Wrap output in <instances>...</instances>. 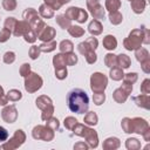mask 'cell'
<instances>
[{"mask_svg":"<svg viewBox=\"0 0 150 150\" xmlns=\"http://www.w3.org/2000/svg\"><path fill=\"white\" fill-rule=\"evenodd\" d=\"M68 108L76 114H84L89 108V97L87 93L80 88H75L68 93Z\"/></svg>","mask_w":150,"mask_h":150,"instance_id":"6da1fadb","label":"cell"},{"mask_svg":"<svg viewBox=\"0 0 150 150\" xmlns=\"http://www.w3.org/2000/svg\"><path fill=\"white\" fill-rule=\"evenodd\" d=\"M74 134H76L77 136H81V137H84V139L87 141L88 145L90 148H96L97 144H98V137H97V134L94 129L84 125V124H80L77 123L74 129H73Z\"/></svg>","mask_w":150,"mask_h":150,"instance_id":"7a4b0ae2","label":"cell"},{"mask_svg":"<svg viewBox=\"0 0 150 150\" xmlns=\"http://www.w3.org/2000/svg\"><path fill=\"white\" fill-rule=\"evenodd\" d=\"M143 43V28L134 29L129 34V36L123 41L124 47L128 50H136Z\"/></svg>","mask_w":150,"mask_h":150,"instance_id":"3957f363","label":"cell"},{"mask_svg":"<svg viewBox=\"0 0 150 150\" xmlns=\"http://www.w3.org/2000/svg\"><path fill=\"white\" fill-rule=\"evenodd\" d=\"M36 105L42 110V115H41V118L43 121H47L48 118H50L53 116V112H54V105H53V102L52 100L46 96V95H41L36 98Z\"/></svg>","mask_w":150,"mask_h":150,"instance_id":"277c9868","label":"cell"},{"mask_svg":"<svg viewBox=\"0 0 150 150\" xmlns=\"http://www.w3.org/2000/svg\"><path fill=\"white\" fill-rule=\"evenodd\" d=\"M53 64L55 67V76L59 79V80H63L67 77V62H66V56L64 54L60 53V54H56L54 57H53Z\"/></svg>","mask_w":150,"mask_h":150,"instance_id":"5b68a950","label":"cell"},{"mask_svg":"<svg viewBox=\"0 0 150 150\" xmlns=\"http://www.w3.org/2000/svg\"><path fill=\"white\" fill-rule=\"evenodd\" d=\"M108 79L102 73H94L90 77V88L94 93H102L107 88Z\"/></svg>","mask_w":150,"mask_h":150,"instance_id":"8992f818","label":"cell"},{"mask_svg":"<svg viewBox=\"0 0 150 150\" xmlns=\"http://www.w3.org/2000/svg\"><path fill=\"white\" fill-rule=\"evenodd\" d=\"M42 79L36 73H29L25 77V89L28 93H35L42 87Z\"/></svg>","mask_w":150,"mask_h":150,"instance_id":"52a82bcc","label":"cell"},{"mask_svg":"<svg viewBox=\"0 0 150 150\" xmlns=\"http://www.w3.org/2000/svg\"><path fill=\"white\" fill-rule=\"evenodd\" d=\"M32 135L35 139H42V141H52L54 138V130L50 129L49 127H43V125H38L33 129Z\"/></svg>","mask_w":150,"mask_h":150,"instance_id":"ba28073f","label":"cell"},{"mask_svg":"<svg viewBox=\"0 0 150 150\" xmlns=\"http://www.w3.org/2000/svg\"><path fill=\"white\" fill-rule=\"evenodd\" d=\"M25 139H26L25 132H23L21 129H18V130L14 132L13 137H12L7 143L0 145V149H9V150H11V149H16V148H19L21 144H23Z\"/></svg>","mask_w":150,"mask_h":150,"instance_id":"9c48e42d","label":"cell"},{"mask_svg":"<svg viewBox=\"0 0 150 150\" xmlns=\"http://www.w3.org/2000/svg\"><path fill=\"white\" fill-rule=\"evenodd\" d=\"M131 91H132V84L123 82V84L112 93V97L117 103H124Z\"/></svg>","mask_w":150,"mask_h":150,"instance_id":"30bf717a","label":"cell"},{"mask_svg":"<svg viewBox=\"0 0 150 150\" xmlns=\"http://www.w3.org/2000/svg\"><path fill=\"white\" fill-rule=\"evenodd\" d=\"M87 7L95 20H101L104 18V9L98 0H87Z\"/></svg>","mask_w":150,"mask_h":150,"instance_id":"8fae6325","label":"cell"},{"mask_svg":"<svg viewBox=\"0 0 150 150\" xmlns=\"http://www.w3.org/2000/svg\"><path fill=\"white\" fill-rule=\"evenodd\" d=\"M97 45H98L97 39L94 38V36H91V38H88L86 41L79 43L77 49H79V52H80L82 55H86V54L89 53V52H95V49L97 48Z\"/></svg>","mask_w":150,"mask_h":150,"instance_id":"7c38bea8","label":"cell"},{"mask_svg":"<svg viewBox=\"0 0 150 150\" xmlns=\"http://www.w3.org/2000/svg\"><path fill=\"white\" fill-rule=\"evenodd\" d=\"M148 129H149V124L145 120H143L141 117L131 118V130H132V132H137V134L143 135Z\"/></svg>","mask_w":150,"mask_h":150,"instance_id":"4fadbf2b","label":"cell"},{"mask_svg":"<svg viewBox=\"0 0 150 150\" xmlns=\"http://www.w3.org/2000/svg\"><path fill=\"white\" fill-rule=\"evenodd\" d=\"M1 117L7 123H13L18 118V110L14 105H6L1 111Z\"/></svg>","mask_w":150,"mask_h":150,"instance_id":"5bb4252c","label":"cell"},{"mask_svg":"<svg viewBox=\"0 0 150 150\" xmlns=\"http://www.w3.org/2000/svg\"><path fill=\"white\" fill-rule=\"evenodd\" d=\"M55 34H56V32H55V29L53 27L46 26L42 29V32L38 35V39H40L42 42H49L55 38Z\"/></svg>","mask_w":150,"mask_h":150,"instance_id":"9a60e30c","label":"cell"},{"mask_svg":"<svg viewBox=\"0 0 150 150\" xmlns=\"http://www.w3.org/2000/svg\"><path fill=\"white\" fill-rule=\"evenodd\" d=\"M30 28L32 27H30V25L27 21H25V20L18 21L16 25H15V27H14V29H13V34L15 36H23Z\"/></svg>","mask_w":150,"mask_h":150,"instance_id":"2e32d148","label":"cell"},{"mask_svg":"<svg viewBox=\"0 0 150 150\" xmlns=\"http://www.w3.org/2000/svg\"><path fill=\"white\" fill-rule=\"evenodd\" d=\"M134 101L138 107L144 109H150V97L148 94H141L138 96H135Z\"/></svg>","mask_w":150,"mask_h":150,"instance_id":"e0dca14e","label":"cell"},{"mask_svg":"<svg viewBox=\"0 0 150 150\" xmlns=\"http://www.w3.org/2000/svg\"><path fill=\"white\" fill-rule=\"evenodd\" d=\"M102 29H103V27H102V23L100 22V20H93L88 26L89 33L91 35H94V36L95 35H100L102 33Z\"/></svg>","mask_w":150,"mask_h":150,"instance_id":"ac0fdd59","label":"cell"},{"mask_svg":"<svg viewBox=\"0 0 150 150\" xmlns=\"http://www.w3.org/2000/svg\"><path fill=\"white\" fill-rule=\"evenodd\" d=\"M29 25H30V27H32V29L35 32V34H36V36L42 32V29L46 27V23L38 16V18H35L34 20H32L30 22H29Z\"/></svg>","mask_w":150,"mask_h":150,"instance_id":"d6986e66","label":"cell"},{"mask_svg":"<svg viewBox=\"0 0 150 150\" xmlns=\"http://www.w3.org/2000/svg\"><path fill=\"white\" fill-rule=\"evenodd\" d=\"M102 43H103L104 48L108 49V50H114L117 47V40H116V38L114 35H107V36H104Z\"/></svg>","mask_w":150,"mask_h":150,"instance_id":"ffe728a7","label":"cell"},{"mask_svg":"<svg viewBox=\"0 0 150 150\" xmlns=\"http://www.w3.org/2000/svg\"><path fill=\"white\" fill-rule=\"evenodd\" d=\"M116 61H117V64L120 68L122 69H125V68H129L130 67V63H131V60L128 55L125 54H120L116 56Z\"/></svg>","mask_w":150,"mask_h":150,"instance_id":"44dd1931","label":"cell"},{"mask_svg":"<svg viewBox=\"0 0 150 150\" xmlns=\"http://www.w3.org/2000/svg\"><path fill=\"white\" fill-rule=\"evenodd\" d=\"M131 1V9L136 14H141L145 8V0H130Z\"/></svg>","mask_w":150,"mask_h":150,"instance_id":"7402d4cb","label":"cell"},{"mask_svg":"<svg viewBox=\"0 0 150 150\" xmlns=\"http://www.w3.org/2000/svg\"><path fill=\"white\" fill-rule=\"evenodd\" d=\"M121 145L117 137H109L103 142V149H117Z\"/></svg>","mask_w":150,"mask_h":150,"instance_id":"603a6c76","label":"cell"},{"mask_svg":"<svg viewBox=\"0 0 150 150\" xmlns=\"http://www.w3.org/2000/svg\"><path fill=\"white\" fill-rule=\"evenodd\" d=\"M39 13H40V15H41L42 18H45V19H50V18L54 16V11H53L48 5H46V4H43V5L40 6Z\"/></svg>","mask_w":150,"mask_h":150,"instance_id":"cb8c5ba5","label":"cell"},{"mask_svg":"<svg viewBox=\"0 0 150 150\" xmlns=\"http://www.w3.org/2000/svg\"><path fill=\"white\" fill-rule=\"evenodd\" d=\"M135 56H136L137 61L141 62V63L144 62V61H146V60H150V57H149V52H148L145 48H141V47L136 49Z\"/></svg>","mask_w":150,"mask_h":150,"instance_id":"d4e9b609","label":"cell"},{"mask_svg":"<svg viewBox=\"0 0 150 150\" xmlns=\"http://www.w3.org/2000/svg\"><path fill=\"white\" fill-rule=\"evenodd\" d=\"M109 75H110V77H111L114 81H120V80H122L123 76H124V74H123V69L120 68V67H116V66L112 67V68L110 69Z\"/></svg>","mask_w":150,"mask_h":150,"instance_id":"484cf974","label":"cell"},{"mask_svg":"<svg viewBox=\"0 0 150 150\" xmlns=\"http://www.w3.org/2000/svg\"><path fill=\"white\" fill-rule=\"evenodd\" d=\"M59 48H60V52H61V53H64V54H66V53H71L73 49H74V45H73V42L69 41V40H63V41L60 42Z\"/></svg>","mask_w":150,"mask_h":150,"instance_id":"4316f807","label":"cell"},{"mask_svg":"<svg viewBox=\"0 0 150 150\" xmlns=\"http://www.w3.org/2000/svg\"><path fill=\"white\" fill-rule=\"evenodd\" d=\"M56 22H57V25L61 27V28H63V29H68L71 25H70V20L63 14V15H57L56 16Z\"/></svg>","mask_w":150,"mask_h":150,"instance_id":"83f0119b","label":"cell"},{"mask_svg":"<svg viewBox=\"0 0 150 150\" xmlns=\"http://www.w3.org/2000/svg\"><path fill=\"white\" fill-rule=\"evenodd\" d=\"M67 30L74 38H80V36L84 35V29L82 27H80V26H70Z\"/></svg>","mask_w":150,"mask_h":150,"instance_id":"f1b7e54d","label":"cell"},{"mask_svg":"<svg viewBox=\"0 0 150 150\" xmlns=\"http://www.w3.org/2000/svg\"><path fill=\"white\" fill-rule=\"evenodd\" d=\"M40 50L43 52V53H49V52H53L55 48H56V42L54 40L49 41V42H43L42 45L39 46Z\"/></svg>","mask_w":150,"mask_h":150,"instance_id":"f546056e","label":"cell"},{"mask_svg":"<svg viewBox=\"0 0 150 150\" xmlns=\"http://www.w3.org/2000/svg\"><path fill=\"white\" fill-rule=\"evenodd\" d=\"M39 15H38V12L34 9V8H27L25 12H23V19H25V21H27L28 23L32 21V20H34L35 18H38Z\"/></svg>","mask_w":150,"mask_h":150,"instance_id":"4dcf8cb0","label":"cell"},{"mask_svg":"<svg viewBox=\"0 0 150 150\" xmlns=\"http://www.w3.org/2000/svg\"><path fill=\"white\" fill-rule=\"evenodd\" d=\"M109 20L112 25H120L123 20V16L122 14L118 12V11H115V12H110L109 13Z\"/></svg>","mask_w":150,"mask_h":150,"instance_id":"1f68e13d","label":"cell"},{"mask_svg":"<svg viewBox=\"0 0 150 150\" xmlns=\"http://www.w3.org/2000/svg\"><path fill=\"white\" fill-rule=\"evenodd\" d=\"M97 115L94 112V111H89L86 116H84V123L88 124V125H96L97 124Z\"/></svg>","mask_w":150,"mask_h":150,"instance_id":"d6a6232c","label":"cell"},{"mask_svg":"<svg viewBox=\"0 0 150 150\" xmlns=\"http://www.w3.org/2000/svg\"><path fill=\"white\" fill-rule=\"evenodd\" d=\"M121 7V0H105V8L109 12H115Z\"/></svg>","mask_w":150,"mask_h":150,"instance_id":"836d02e7","label":"cell"},{"mask_svg":"<svg viewBox=\"0 0 150 150\" xmlns=\"http://www.w3.org/2000/svg\"><path fill=\"white\" fill-rule=\"evenodd\" d=\"M104 63H105V66L109 67V68L115 67V66L117 64L116 55H114V54H111V53H108V54L105 55V57H104Z\"/></svg>","mask_w":150,"mask_h":150,"instance_id":"e575fe53","label":"cell"},{"mask_svg":"<svg viewBox=\"0 0 150 150\" xmlns=\"http://www.w3.org/2000/svg\"><path fill=\"white\" fill-rule=\"evenodd\" d=\"M125 146L129 150H135V149H139L141 148V143L137 138H128L125 142Z\"/></svg>","mask_w":150,"mask_h":150,"instance_id":"d590c367","label":"cell"},{"mask_svg":"<svg viewBox=\"0 0 150 150\" xmlns=\"http://www.w3.org/2000/svg\"><path fill=\"white\" fill-rule=\"evenodd\" d=\"M6 96H7L8 101H13L14 102V101H19L22 97V94L19 90H16V89H12V90L8 91V94Z\"/></svg>","mask_w":150,"mask_h":150,"instance_id":"8d00e7d4","label":"cell"},{"mask_svg":"<svg viewBox=\"0 0 150 150\" xmlns=\"http://www.w3.org/2000/svg\"><path fill=\"white\" fill-rule=\"evenodd\" d=\"M87 19H88V13H87L84 9L79 8V9H77V14H76V19H75V20H76L77 22L82 23V22H86Z\"/></svg>","mask_w":150,"mask_h":150,"instance_id":"74e56055","label":"cell"},{"mask_svg":"<svg viewBox=\"0 0 150 150\" xmlns=\"http://www.w3.org/2000/svg\"><path fill=\"white\" fill-rule=\"evenodd\" d=\"M121 125H122V129L124 130V132H127V134H131L132 132V130H131V118L124 117L122 120Z\"/></svg>","mask_w":150,"mask_h":150,"instance_id":"f35d334b","label":"cell"},{"mask_svg":"<svg viewBox=\"0 0 150 150\" xmlns=\"http://www.w3.org/2000/svg\"><path fill=\"white\" fill-rule=\"evenodd\" d=\"M93 100H94V103H95L96 105H101V104L104 102V100H105L104 91H102V93H94Z\"/></svg>","mask_w":150,"mask_h":150,"instance_id":"ab89813d","label":"cell"},{"mask_svg":"<svg viewBox=\"0 0 150 150\" xmlns=\"http://www.w3.org/2000/svg\"><path fill=\"white\" fill-rule=\"evenodd\" d=\"M136 81H137V73H128V74H124L123 76V82L134 84Z\"/></svg>","mask_w":150,"mask_h":150,"instance_id":"60d3db41","label":"cell"},{"mask_svg":"<svg viewBox=\"0 0 150 150\" xmlns=\"http://www.w3.org/2000/svg\"><path fill=\"white\" fill-rule=\"evenodd\" d=\"M76 124H77V120H76V118H74V117H71V116L64 118V127H66L68 130H73Z\"/></svg>","mask_w":150,"mask_h":150,"instance_id":"b9f144b4","label":"cell"},{"mask_svg":"<svg viewBox=\"0 0 150 150\" xmlns=\"http://www.w3.org/2000/svg\"><path fill=\"white\" fill-rule=\"evenodd\" d=\"M64 56H66L67 66H74V64L77 62V56H76L73 52H71V53H66Z\"/></svg>","mask_w":150,"mask_h":150,"instance_id":"7bdbcfd3","label":"cell"},{"mask_svg":"<svg viewBox=\"0 0 150 150\" xmlns=\"http://www.w3.org/2000/svg\"><path fill=\"white\" fill-rule=\"evenodd\" d=\"M16 22H18V20L15 18H6V20H5V28H7L8 30L13 32Z\"/></svg>","mask_w":150,"mask_h":150,"instance_id":"ee69618b","label":"cell"},{"mask_svg":"<svg viewBox=\"0 0 150 150\" xmlns=\"http://www.w3.org/2000/svg\"><path fill=\"white\" fill-rule=\"evenodd\" d=\"M2 7L6 11H14L16 7V1L15 0H2Z\"/></svg>","mask_w":150,"mask_h":150,"instance_id":"f6af8a7d","label":"cell"},{"mask_svg":"<svg viewBox=\"0 0 150 150\" xmlns=\"http://www.w3.org/2000/svg\"><path fill=\"white\" fill-rule=\"evenodd\" d=\"M77 9H79V7H70V8H68L67 11H66V13H64V15L71 21V20H75L76 19V14H77Z\"/></svg>","mask_w":150,"mask_h":150,"instance_id":"bcb514c9","label":"cell"},{"mask_svg":"<svg viewBox=\"0 0 150 150\" xmlns=\"http://www.w3.org/2000/svg\"><path fill=\"white\" fill-rule=\"evenodd\" d=\"M23 38H25V41H27V42H29V43H33V42H35V40H36V34H35V32L30 28L25 35H23Z\"/></svg>","mask_w":150,"mask_h":150,"instance_id":"7dc6e473","label":"cell"},{"mask_svg":"<svg viewBox=\"0 0 150 150\" xmlns=\"http://www.w3.org/2000/svg\"><path fill=\"white\" fill-rule=\"evenodd\" d=\"M47 127H49L50 129H53L54 131L55 130H57L59 129V127H60V123H59V121H57V118H55V117H50V118H48L47 120V124H46Z\"/></svg>","mask_w":150,"mask_h":150,"instance_id":"c3c4849f","label":"cell"},{"mask_svg":"<svg viewBox=\"0 0 150 150\" xmlns=\"http://www.w3.org/2000/svg\"><path fill=\"white\" fill-rule=\"evenodd\" d=\"M15 61V53L14 52H6L4 55V62L7 64H11Z\"/></svg>","mask_w":150,"mask_h":150,"instance_id":"681fc988","label":"cell"},{"mask_svg":"<svg viewBox=\"0 0 150 150\" xmlns=\"http://www.w3.org/2000/svg\"><path fill=\"white\" fill-rule=\"evenodd\" d=\"M45 4L48 5L53 11H55V9L57 11V9H60V7L62 6L59 0H45Z\"/></svg>","mask_w":150,"mask_h":150,"instance_id":"f907efd6","label":"cell"},{"mask_svg":"<svg viewBox=\"0 0 150 150\" xmlns=\"http://www.w3.org/2000/svg\"><path fill=\"white\" fill-rule=\"evenodd\" d=\"M40 53H41V50H40L39 46H32L30 49H29V56H30V59H33V60L38 59L39 55H40Z\"/></svg>","mask_w":150,"mask_h":150,"instance_id":"816d5d0a","label":"cell"},{"mask_svg":"<svg viewBox=\"0 0 150 150\" xmlns=\"http://www.w3.org/2000/svg\"><path fill=\"white\" fill-rule=\"evenodd\" d=\"M11 34H12V32L8 30L7 28L1 29V30H0V42H6V41L11 38Z\"/></svg>","mask_w":150,"mask_h":150,"instance_id":"f5cc1de1","label":"cell"},{"mask_svg":"<svg viewBox=\"0 0 150 150\" xmlns=\"http://www.w3.org/2000/svg\"><path fill=\"white\" fill-rule=\"evenodd\" d=\"M141 91L143 94H148L149 95V93H150V80L149 79H145L143 81V83L141 84Z\"/></svg>","mask_w":150,"mask_h":150,"instance_id":"db71d44e","label":"cell"},{"mask_svg":"<svg viewBox=\"0 0 150 150\" xmlns=\"http://www.w3.org/2000/svg\"><path fill=\"white\" fill-rule=\"evenodd\" d=\"M84 56H86V60H87V62H88L89 64L95 63L96 60H97V56H96L95 52H89V53H87Z\"/></svg>","mask_w":150,"mask_h":150,"instance_id":"11a10c76","label":"cell"},{"mask_svg":"<svg viewBox=\"0 0 150 150\" xmlns=\"http://www.w3.org/2000/svg\"><path fill=\"white\" fill-rule=\"evenodd\" d=\"M29 73H30V64L23 63V64L21 66V68H20V75L23 76V77H26Z\"/></svg>","mask_w":150,"mask_h":150,"instance_id":"9f6ffc18","label":"cell"},{"mask_svg":"<svg viewBox=\"0 0 150 150\" xmlns=\"http://www.w3.org/2000/svg\"><path fill=\"white\" fill-rule=\"evenodd\" d=\"M142 28H143V43L148 45V43H150V35H149V29H148V28H145L144 26H143Z\"/></svg>","mask_w":150,"mask_h":150,"instance_id":"6f0895ef","label":"cell"},{"mask_svg":"<svg viewBox=\"0 0 150 150\" xmlns=\"http://www.w3.org/2000/svg\"><path fill=\"white\" fill-rule=\"evenodd\" d=\"M8 103V98L4 93L2 87H0V105H6Z\"/></svg>","mask_w":150,"mask_h":150,"instance_id":"680465c9","label":"cell"},{"mask_svg":"<svg viewBox=\"0 0 150 150\" xmlns=\"http://www.w3.org/2000/svg\"><path fill=\"white\" fill-rule=\"evenodd\" d=\"M7 138H8V131L4 127H0V142H5Z\"/></svg>","mask_w":150,"mask_h":150,"instance_id":"91938a15","label":"cell"},{"mask_svg":"<svg viewBox=\"0 0 150 150\" xmlns=\"http://www.w3.org/2000/svg\"><path fill=\"white\" fill-rule=\"evenodd\" d=\"M141 64H142V69H143V71L146 73V74H149V73H150V60H146V61L142 62Z\"/></svg>","mask_w":150,"mask_h":150,"instance_id":"94428289","label":"cell"},{"mask_svg":"<svg viewBox=\"0 0 150 150\" xmlns=\"http://www.w3.org/2000/svg\"><path fill=\"white\" fill-rule=\"evenodd\" d=\"M88 148H89V145L84 144V142H81V143H77L74 145V149H88Z\"/></svg>","mask_w":150,"mask_h":150,"instance_id":"6125c7cd","label":"cell"},{"mask_svg":"<svg viewBox=\"0 0 150 150\" xmlns=\"http://www.w3.org/2000/svg\"><path fill=\"white\" fill-rule=\"evenodd\" d=\"M143 137L145 141H150V129H148L144 134H143Z\"/></svg>","mask_w":150,"mask_h":150,"instance_id":"be15d7a7","label":"cell"},{"mask_svg":"<svg viewBox=\"0 0 150 150\" xmlns=\"http://www.w3.org/2000/svg\"><path fill=\"white\" fill-rule=\"evenodd\" d=\"M60 2H61V5H63V4H68L70 0H59Z\"/></svg>","mask_w":150,"mask_h":150,"instance_id":"e7e4bbea","label":"cell"}]
</instances>
